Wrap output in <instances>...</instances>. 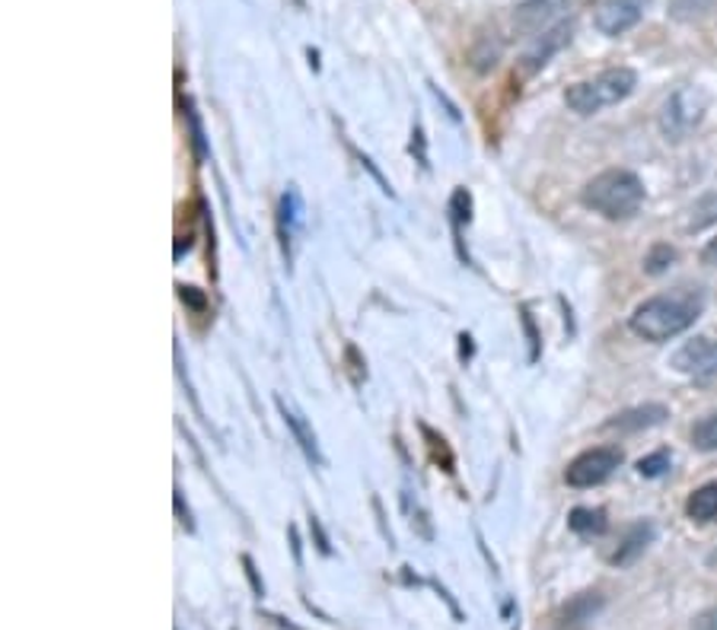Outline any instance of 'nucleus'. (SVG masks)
I'll return each instance as SVG.
<instances>
[{"label":"nucleus","instance_id":"f257e3e1","mask_svg":"<svg viewBox=\"0 0 717 630\" xmlns=\"http://www.w3.org/2000/svg\"><path fill=\"white\" fill-rule=\"evenodd\" d=\"M701 293H689V290H679V293H664V297H650L645 303L638 306L628 319V328L650 344H664L669 338L683 334L686 328L695 326L698 312H701Z\"/></svg>","mask_w":717,"mask_h":630},{"label":"nucleus","instance_id":"f03ea898","mask_svg":"<svg viewBox=\"0 0 717 630\" xmlns=\"http://www.w3.org/2000/svg\"><path fill=\"white\" fill-rule=\"evenodd\" d=\"M580 201L606 220H628L645 204V186L628 169H606L584 186Z\"/></svg>","mask_w":717,"mask_h":630},{"label":"nucleus","instance_id":"7ed1b4c3","mask_svg":"<svg viewBox=\"0 0 717 630\" xmlns=\"http://www.w3.org/2000/svg\"><path fill=\"white\" fill-rule=\"evenodd\" d=\"M638 73L631 68H609L597 73L594 80H580L565 90V106L574 116H597L609 106H619L621 99L635 93Z\"/></svg>","mask_w":717,"mask_h":630},{"label":"nucleus","instance_id":"20e7f679","mask_svg":"<svg viewBox=\"0 0 717 630\" xmlns=\"http://www.w3.org/2000/svg\"><path fill=\"white\" fill-rule=\"evenodd\" d=\"M705 112H708V96L701 93L698 87H679L664 102V109H660V131H664V138L673 140V143L686 140L701 124Z\"/></svg>","mask_w":717,"mask_h":630},{"label":"nucleus","instance_id":"39448f33","mask_svg":"<svg viewBox=\"0 0 717 630\" xmlns=\"http://www.w3.org/2000/svg\"><path fill=\"white\" fill-rule=\"evenodd\" d=\"M621 466L619 449H609V446H597V449H587L574 459L571 466L565 468V481L571 488H597L603 484L616 468Z\"/></svg>","mask_w":717,"mask_h":630},{"label":"nucleus","instance_id":"423d86ee","mask_svg":"<svg viewBox=\"0 0 717 630\" xmlns=\"http://www.w3.org/2000/svg\"><path fill=\"white\" fill-rule=\"evenodd\" d=\"M647 3L650 0H599L597 13H594V26H597L603 36L609 39H619L628 29L641 23Z\"/></svg>","mask_w":717,"mask_h":630},{"label":"nucleus","instance_id":"0eeeda50","mask_svg":"<svg viewBox=\"0 0 717 630\" xmlns=\"http://www.w3.org/2000/svg\"><path fill=\"white\" fill-rule=\"evenodd\" d=\"M565 10H568V0H526L514 10V29L526 39H536L549 32L551 23H558Z\"/></svg>","mask_w":717,"mask_h":630},{"label":"nucleus","instance_id":"6e6552de","mask_svg":"<svg viewBox=\"0 0 717 630\" xmlns=\"http://www.w3.org/2000/svg\"><path fill=\"white\" fill-rule=\"evenodd\" d=\"M673 370L695 376V379H708L717 376V341L715 338H693L683 348L673 353Z\"/></svg>","mask_w":717,"mask_h":630},{"label":"nucleus","instance_id":"1a4fd4ad","mask_svg":"<svg viewBox=\"0 0 717 630\" xmlns=\"http://www.w3.org/2000/svg\"><path fill=\"white\" fill-rule=\"evenodd\" d=\"M606 608V599H603V592H577L571 596L565 606L558 608V614H555V630H587L594 621H597V614Z\"/></svg>","mask_w":717,"mask_h":630},{"label":"nucleus","instance_id":"9d476101","mask_svg":"<svg viewBox=\"0 0 717 630\" xmlns=\"http://www.w3.org/2000/svg\"><path fill=\"white\" fill-rule=\"evenodd\" d=\"M571 42V23H558L551 26L549 32H542V36H536V42L532 48L524 54V70L526 73H532V70L546 68L549 64V58L555 51H561V48Z\"/></svg>","mask_w":717,"mask_h":630},{"label":"nucleus","instance_id":"9b49d317","mask_svg":"<svg viewBox=\"0 0 717 630\" xmlns=\"http://www.w3.org/2000/svg\"><path fill=\"white\" fill-rule=\"evenodd\" d=\"M669 418V411L664 404H641V408H631V411H621L613 420L603 423L606 433H638V430H650L657 423H664Z\"/></svg>","mask_w":717,"mask_h":630},{"label":"nucleus","instance_id":"f8f14e48","mask_svg":"<svg viewBox=\"0 0 717 630\" xmlns=\"http://www.w3.org/2000/svg\"><path fill=\"white\" fill-rule=\"evenodd\" d=\"M654 536H657V529H654L650 522H635V526H628V529H625V536H621L619 548L609 554V563H616V567H628V563H635V560L645 554L647 544L654 541Z\"/></svg>","mask_w":717,"mask_h":630},{"label":"nucleus","instance_id":"ddd939ff","mask_svg":"<svg viewBox=\"0 0 717 630\" xmlns=\"http://www.w3.org/2000/svg\"><path fill=\"white\" fill-rule=\"evenodd\" d=\"M278 408H281V414H285V423L290 427V433H293V440L297 446L303 449V456L310 459L312 466H322V452H319V443H316V433H312V427L307 423V418L297 411V408H290L285 398H278Z\"/></svg>","mask_w":717,"mask_h":630},{"label":"nucleus","instance_id":"4468645a","mask_svg":"<svg viewBox=\"0 0 717 630\" xmlns=\"http://www.w3.org/2000/svg\"><path fill=\"white\" fill-rule=\"evenodd\" d=\"M300 194L297 188H287L281 194V204H278V233H281V246H285V256H290V242H293V230L300 223Z\"/></svg>","mask_w":717,"mask_h":630},{"label":"nucleus","instance_id":"2eb2a0df","mask_svg":"<svg viewBox=\"0 0 717 630\" xmlns=\"http://www.w3.org/2000/svg\"><path fill=\"white\" fill-rule=\"evenodd\" d=\"M686 516L693 522H715L717 519V481H708L698 490H693V497L686 500Z\"/></svg>","mask_w":717,"mask_h":630},{"label":"nucleus","instance_id":"dca6fc26","mask_svg":"<svg viewBox=\"0 0 717 630\" xmlns=\"http://www.w3.org/2000/svg\"><path fill=\"white\" fill-rule=\"evenodd\" d=\"M568 526H571L577 536L584 538H597L603 536L606 529H609V519H606V510H594V507H577L568 519Z\"/></svg>","mask_w":717,"mask_h":630},{"label":"nucleus","instance_id":"f3484780","mask_svg":"<svg viewBox=\"0 0 717 630\" xmlns=\"http://www.w3.org/2000/svg\"><path fill=\"white\" fill-rule=\"evenodd\" d=\"M717 7V0H669V17L679 23H695L705 20Z\"/></svg>","mask_w":717,"mask_h":630},{"label":"nucleus","instance_id":"a211bd4d","mask_svg":"<svg viewBox=\"0 0 717 630\" xmlns=\"http://www.w3.org/2000/svg\"><path fill=\"white\" fill-rule=\"evenodd\" d=\"M711 223H717V191H708V194H701L698 201L693 204V210H689V230H705V227H711Z\"/></svg>","mask_w":717,"mask_h":630},{"label":"nucleus","instance_id":"6ab92c4d","mask_svg":"<svg viewBox=\"0 0 717 630\" xmlns=\"http://www.w3.org/2000/svg\"><path fill=\"white\" fill-rule=\"evenodd\" d=\"M693 446L698 452H715L717 449V411L701 418L693 427Z\"/></svg>","mask_w":717,"mask_h":630},{"label":"nucleus","instance_id":"aec40b11","mask_svg":"<svg viewBox=\"0 0 717 630\" xmlns=\"http://www.w3.org/2000/svg\"><path fill=\"white\" fill-rule=\"evenodd\" d=\"M673 261H676V249L667 246V242H657V246H654V249L645 256V271L647 274H664Z\"/></svg>","mask_w":717,"mask_h":630},{"label":"nucleus","instance_id":"412c9836","mask_svg":"<svg viewBox=\"0 0 717 630\" xmlns=\"http://www.w3.org/2000/svg\"><path fill=\"white\" fill-rule=\"evenodd\" d=\"M669 466H673V456H669L667 449H657V452H650V456H645L638 462V474L641 478H660V474H667Z\"/></svg>","mask_w":717,"mask_h":630},{"label":"nucleus","instance_id":"4be33fe9","mask_svg":"<svg viewBox=\"0 0 717 630\" xmlns=\"http://www.w3.org/2000/svg\"><path fill=\"white\" fill-rule=\"evenodd\" d=\"M469 210H472V198H469V191H466V188H459V191L454 194V201H450L456 233H459V227H462V223H469Z\"/></svg>","mask_w":717,"mask_h":630},{"label":"nucleus","instance_id":"5701e85b","mask_svg":"<svg viewBox=\"0 0 717 630\" xmlns=\"http://www.w3.org/2000/svg\"><path fill=\"white\" fill-rule=\"evenodd\" d=\"M693 630H717V606L698 611L693 618Z\"/></svg>","mask_w":717,"mask_h":630},{"label":"nucleus","instance_id":"b1692460","mask_svg":"<svg viewBox=\"0 0 717 630\" xmlns=\"http://www.w3.org/2000/svg\"><path fill=\"white\" fill-rule=\"evenodd\" d=\"M524 328H526V338H529V360H536L539 357V334H536V326H532V319H529V309H524Z\"/></svg>","mask_w":717,"mask_h":630},{"label":"nucleus","instance_id":"393cba45","mask_svg":"<svg viewBox=\"0 0 717 630\" xmlns=\"http://www.w3.org/2000/svg\"><path fill=\"white\" fill-rule=\"evenodd\" d=\"M242 563H246V573H249V580H252V589H256V592H259V596H262V592H265V586H262V580H259V577H256V567H252V560H249V558H242Z\"/></svg>","mask_w":717,"mask_h":630},{"label":"nucleus","instance_id":"a878e982","mask_svg":"<svg viewBox=\"0 0 717 630\" xmlns=\"http://www.w3.org/2000/svg\"><path fill=\"white\" fill-rule=\"evenodd\" d=\"M701 261H705V264H711V268H717V239H711V242L705 246V252H701Z\"/></svg>","mask_w":717,"mask_h":630},{"label":"nucleus","instance_id":"bb28decb","mask_svg":"<svg viewBox=\"0 0 717 630\" xmlns=\"http://www.w3.org/2000/svg\"><path fill=\"white\" fill-rule=\"evenodd\" d=\"M705 563H708L711 570H717V548H715V551H711V554H708V558H705Z\"/></svg>","mask_w":717,"mask_h":630}]
</instances>
